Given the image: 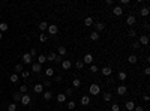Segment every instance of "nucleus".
Instances as JSON below:
<instances>
[{
	"label": "nucleus",
	"mask_w": 150,
	"mask_h": 111,
	"mask_svg": "<svg viewBox=\"0 0 150 111\" xmlns=\"http://www.w3.org/2000/svg\"><path fill=\"white\" fill-rule=\"evenodd\" d=\"M89 92H90V95L96 96V95H99V93H101V87L98 86V84H92V86L89 87Z\"/></svg>",
	"instance_id": "f257e3e1"
},
{
	"label": "nucleus",
	"mask_w": 150,
	"mask_h": 111,
	"mask_svg": "<svg viewBox=\"0 0 150 111\" xmlns=\"http://www.w3.org/2000/svg\"><path fill=\"white\" fill-rule=\"evenodd\" d=\"M48 33L50 35H57L59 33V27H57V24H48Z\"/></svg>",
	"instance_id": "f03ea898"
},
{
	"label": "nucleus",
	"mask_w": 150,
	"mask_h": 111,
	"mask_svg": "<svg viewBox=\"0 0 150 111\" xmlns=\"http://www.w3.org/2000/svg\"><path fill=\"white\" fill-rule=\"evenodd\" d=\"M23 63H26V65H32V63H33V57H32L29 53L23 54Z\"/></svg>",
	"instance_id": "7ed1b4c3"
},
{
	"label": "nucleus",
	"mask_w": 150,
	"mask_h": 111,
	"mask_svg": "<svg viewBox=\"0 0 150 111\" xmlns=\"http://www.w3.org/2000/svg\"><path fill=\"white\" fill-rule=\"evenodd\" d=\"M30 102H32L30 95H27V93H26V95H23V96H21V104H23V105H29Z\"/></svg>",
	"instance_id": "20e7f679"
},
{
	"label": "nucleus",
	"mask_w": 150,
	"mask_h": 111,
	"mask_svg": "<svg viewBox=\"0 0 150 111\" xmlns=\"http://www.w3.org/2000/svg\"><path fill=\"white\" fill-rule=\"evenodd\" d=\"M83 63H87V65H93V54H86L84 59H83Z\"/></svg>",
	"instance_id": "39448f33"
},
{
	"label": "nucleus",
	"mask_w": 150,
	"mask_h": 111,
	"mask_svg": "<svg viewBox=\"0 0 150 111\" xmlns=\"http://www.w3.org/2000/svg\"><path fill=\"white\" fill-rule=\"evenodd\" d=\"M93 26H95V29H96L95 32H98V33H99V32H102V30H105V24H104V23H101V21L93 23Z\"/></svg>",
	"instance_id": "423d86ee"
},
{
	"label": "nucleus",
	"mask_w": 150,
	"mask_h": 111,
	"mask_svg": "<svg viewBox=\"0 0 150 111\" xmlns=\"http://www.w3.org/2000/svg\"><path fill=\"white\" fill-rule=\"evenodd\" d=\"M101 72H102V75H104V77H110V75L113 74V69H111L110 66H104Z\"/></svg>",
	"instance_id": "0eeeda50"
},
{
	"label": "nucleus",
	"mask_w": 150,
	"mask_h": 111,
	"mask_svg": "<svg viewBox=\"0 0 150 111\" xmlns=\"http://www.w3.org/2000/svg\"><path fill=\"white\" fill-rule=\"evenodd\" d=\"M62 68H63L65 71H69L71 68H72V62H71V60H63V62H62Z\"/></svg>",
	"instance_id": "6e6552de"
},
{
	"label": "nucleus",
	"mask_w": 150,
	"mask_h": 111,
	"mask_svg": "<svg viewBox=\"0 0 150 111\" xmlns=\"http://www.w3.org/2000/svg\"><path fill=\"white\" fill-rule=\"evenodd\" d=\"M113 14L116 15V17H120L123 14V9H122V6H114L113 8Z\"/></svg>",
	"instance_id": "1a4fd4ad"
},
{
	"label": "nucleus",
	"mask_w": 150,
	"mask_h": 111,
	"mask_svg": "<svg viewBox=\"0 0 150 111\" xmlns=\"http://www.w3.org/2000/svg\"><path fill=\"white\" fill-rule=\"evenodd\" d=\"M126 92H128V87H126V86H119V87H117V95H120V96L126 95Z\"/></svg>",
	"instance_id": "9d476101"
},
{
	"label": "nucleus",
	"mask_w": 150,
	"mask_h": 111,
	"mask_svg": "<svg viewBox=\"0 0 150 111\" xmlns=\"http://www.w3.org/2000/svg\"><path fill=\"white\" fill-rule=\"evenodd\" d=\"M33 92L35 93H42L44 92V86H42V84H35V86H33Z\"/></svg>",
	"instance_id": "9b49d317"
},
{
	"label": "nucleus",
	"mask_w": 150,
	"mask_h": 111,
	"mask_svg": "<svg viewBox=\"0 0 150 111\" xmlns=\"http://www.w3.org/2000/svg\"><path fill=\"white\" fill-rule=\"evenodd\" d=\"M125 108L128 110V111H134V108H135V104L132 101H128L126 104H125Z\"/></svg>",
	"instance_id": "f8f14e48"
},
{
	"label": "nucleus",
	"mask_w": 150,
	"mask_h": 111,
	"mask_svg": "<svg viewBox=\"0 0 150 111\" xmlns=\"http://www.w3.org/2000/svg\"><path fill=\"white\" fill-rule=\"evenodd\" d=\"M57 102H59V104L66 102V95H65V93H59V95H57Z\"/></svg>",
	"instance_id": "ddd939ff"
},
{
	"label": "nucleus",
	"mask_w": 150,
	"mask_h": 111,
	"mask_svg": "<svg viewBox=\"0 0 150 111\" xmlns=\"http://www.w3.org/2000/svg\"><path fill=\"white\" fill-rule=\"evenodd\" d=\"M135 21H137V18H135L134 15H129L128 18H126V23L129 24V27H131V26H134V24H135Z\"/></svg>",
	"instance_id": "4468645a"
},
{
	"label": "nucleus",
	"mask_w": 150,
	"mask_h": 111,
	"mask_svg": "<svg viewBox=\"0 0 150 111\" xmlns=\"http://www.w3.org/2000/svg\"><path fill=\"white\" fill-rule=\"evenodd\" d=\"M138 44H140V45H147V44H149V38H147V36H140Z\"/></svg>",
	"instance_id": "2eb2a0df"
},
{
	"label": "nucleus",
	"mask_w": 150,
	"mask_h": 111,
	"mask_svg": "<svg viewBox=\"0 0 150 111\" xmlns=\"http://www.w3.org/2000/svg\"><path fill=\"white\" fill-rule=\"evenodd\" d=\"M42 66L39 63H32V72H41Z\"/></svg>",
	"instance_id": "dca6fc26"
},
{
	"label": "nucleus",
	"mask_w": 150,
	"mask_h": 111,
	"mask_svg": "<svg viewBox=\"0 0 150 111\" xmlns=\"http://www.w3.org/2000/svg\"><path fill=\"white\" fill-rule=\"evenodd\" d=\"M57 53H59L57 56H60V57H63V56H65V54L68 53V51H66V48H65V47H59V48H57Z\"/></svg>",
	"instance_id": "f3484780"
},
{
	"label": "nucleus",
	"mask_w": 150,
	"mask_h": 111,
	"mask_svg": "<svg viewBox=\"0 0 150 111\" xmlns=\"http://www.w3.org/2000/svg\"><path fill=\"white\" fill-rule=\"evenodd\" d=\"M137 60H138V59H137V56H135V54H131V56L128 57V62H129L131 65H135V63H137Z\"/></svg>",
	"instance_id": "a211bd4d"
},
{
	"label": "nucleus",
	"mask_w": 150,
	"mask_h": 111,
	"mask_svg": "<svg viewBox=\"0 0 150 111\" xmlns=\"http://www.w3.org/2000/svg\"><path fill=\"white\" fill-rule=\"evenodd\" d=\"M84 26H86V27H90V26H93V18H92V17H87V18L84 20Z\"/></svg>",
	"instance_id": "6ab92c4d"
},
{
	"label": "nucleus",
	"mask_w": 150,
	"mask_h": 111,
	"mask_svg": "<svg viewBox=\"0 0 150 111\" xmlns=\"http://www.w3.org/2000/svg\"><path fill=\"white\" fill-rule=\"evenodd\" d=\"M56 57H57L56 53H50V54L47 56V62H56Z\"/></svg>",
	"instance_id": "aec40b11"
},
{
	"label": "nucleus",
	"mask_w": 150,
	"mask_h": 111,
	"mask_svg": "<svg viewBox=\"0 0 150 111\" xmlns=\"http://www.w3.org/2000/svg\"><path fill=\"white\" fill-rule=\"evenodd\" d=\"M18 80H20L18 74H12V75L9 77V81H11V83H18Z\"/></svg>",
	"instance_id": "412c9836"
},
{
	"label": "nucleus",
	"mask_w": 150,
	"mask_h": 111,
	"mask_svg": "<svg viewBox=\"0 0 150 111\" xmlns=\"http://www.w3.org/2000/svg\"><path fill=\"white\" fill-rule=\"evenodd\" d=\"M21 96H23V95H21L20 92H17V93H14V95H12V98H14L15 102H21Z\"/></svg>",
	"instance_id": "4be33fe9"
},
{
	"label": "nucleus",
	"mask_w": 150,
	"mask_h": 111,
	"mask_svg": "<svg viewBox=\"0 0 150 111\" xmlns=\"http://www.w3.org/2000/svg\"><path fill=\"white\" fill-rule=\"evenodd\" d=\"M45 62H47V57H45V56H44V54H41V56H38V63H39L41 66H42L44 63H45Z\"/></svg>",
	"instance_id": "5701e85b"
},
{
	"label": "nucleus",
	"mask_w": 150,
	"mask_h": 111,
	"mask_svg": "<svg viewBox=\"0 0 150 111\" xmlns=\"http://www.w3.org/2000/svg\"><path fill=\"white\" fill-rule=\"evenodd\" d=\"M81 104L83 105H89L90 104V98L89 96H81Z\"/></svg>",
	"instance_id": "b1692460"
},
{
	"label": "nucleus",
	"mask_w": 150,
	"mask_h": 111,
	"mask_svg": "<svg viewBox=\"0 0 150 111\" xmlns=\"http://www.w3.org/2000/svg\"><path fill=\"white\" fill-rule=\"evenodd\" d=\"M140 14H141V17H147V15H149V8H147V6H144V8H141V11H140Z\"/></svg>",
	"instance_id": "393cba45"
},
{
	"label": "nucleus",
	"mask_w": 150,
	"mask_h": 111,
	"mask_svg": "<svg viewBox=\"0 0 150 111\" xmlns=\"http://www.w3.org/2000/svg\"><path fill=\"white\" fill-rule=\"evenodd\" d=\"M27 90H29V87L26 86V84H21V86H20V93H21V95H26Z\"/></svg>",
	"instance_id": "a878e982"
},
{
	"label": "nucleus",
	"mask_w": 150,
	"mask_h": 111,
	"mask_svg": "<svg viewBox=\"0 0 150 111\" xmlns=\"http://www.w3.org/2000/svg\"><path fill=\"white\" fill-rule=\"evenodd\" d=\"M39 29H41L42 32H45V30L48 29V23H45V21H42V23H39Z\"/></svg>",
	"instance_id": "bb28decb"
},
{
	"label": "nucleus",
	"mask_w": 150,
	"mask_h": 111,
	"mask_svg": "<svg viewBox=\"0 0 150 111\" xmlns=\"http://www.w3.org/2000/svg\"><path fill=\"white\" fill-rule=\"evenodd\" d=\"M90 39H92V41H98V39H99V33H98V32H92V33H90Z\"/></svg>",
	"instance_id": "cd10ccee"
},
{
	"label": "nucleus",
	"mask_w": 150,
	"mask_h": 111,
	"mask_svg": "<svg viewBox=\"0 0 150 111\" xmlns=\"http://www.w3.org/2000/svg\"><path fill=\"white\" fill-rule=\"evenodd\" d=\"M80 86H81V81L78 80V78H75V80L72 81V87H74V89H78Z\"/></svg>",
	"instance_id": "c85d7f7f"
},
{
	"label": "nucleus",
	"mask_w": 150,
	"mask_h": 111,
	"mask_svg": "<svg viewBox=\"0 0 150 111\" xmlns=\"http://www.w3.org/2000/svg\"><path fill=\"white\" fill-rule=\"evenodd\" d=\"M6 30H9V26L6 23H0V32H6Z\"/></svg>",
	"instance_id": "c756f323"
},
{
	"label": "nucleus",
	"mask_w": 150,
	"mask_h": 111,
	"mask_svg": "<svg viewBox=\"0 0 150 111\" xmlns=\"http://www.w3.org/2000/svg\"><path fill=\"white\" fill-rule=\"evenodd\" d=\"M45 75L47 77H53V75H54V69H53V68H47V69H45Z\"/></svg>",
	"instance_id": "7c9ffc66"
},
{
	"label": "nucleus",
	"mask_w": 150,
	"mask_h": 111,
	"mask_svg": "<svg viewBox=\"0 0 150 111\" xmlns=\"http://www.w3.org/2000/svg\"><path fill=\"white\" fill-rule=\"evenodd\" d=\"M111 98H113L111 93H108V92H107V93H104V101H105V102H110V101H111Z\"/></svg>",
	"instance_id": "2f4dec72"
},
{
	"label": "nucleus",
	"mask_w": 150,
	"mask_h": 111,
	"mask_svg": "<svg viewBox=\"0 0 150 111\" xmlns=\"http://www.w3.org/2000/svg\"><path fill=\"white\" fill-rule=\"evenodd\" d=\"M75 68H77V69H83V68H84L83 60H77V62H75Z\"/></svg>",
	"instance_id": "473e14b6"
},
{
	"label": "nucleus",
	"mask_w": 150,
	"mask_h": 111,
	"mask_svg": "<svg viewBox=\"0 0 150 111\" xmlns=\"http://www.w3.org/2000/svg\"><path fill=\"white\" fill-rule=\"evenodd\" d=\"M126 78H128L126 72H119V80H120V81H125Z\"/></svg>",
	"instance_id": "72a5a7b5"
},
{
	"label": "nucleus",
	"mask_w": 150,
	"mask_h": 111,
	"mask_svg": "<svg viewBox=\"0 0 150 111\" xmlns=\"http://www.w3.org/2000/svg\"><path fill=\"white\" fill-rule=\"evenodd\" d=\"M53 98V93L51 92H45V93H44V99H45V101H50Z\"/></svg>",
	"instance_id": "f704fd0d"
},
{
	"label": "nucleus",
	"mask_w": 150,
	"mask_h": 111,
	"mask_svg": "<svg viewBox=\"0 0 150 111\" xmlns=\"http://www.w3.org/2000/svg\"><path fill=\"white\" fill-rule=\"evenodd\" d=\"M98 71H99V68L96 66V65H90V72H92V74H95V72H98Z\"/></svg>",
	"instance_id": "c9c22d12"
},
{
	"label": "nucleus",
	"mask_w": 150,
	"mask_h": 111,
	"mask_svg": "<svg viewBox=\"0 0 150 111\" xmlns=\"http://www.w3.org/2000/svg\"><path fill=\"white\" fill-rule=\"evenodd\" d=\"M72 93H74V87H68L65 95H66V98H68V96H71V95H72Z\"/></svg>",
	"instance_id": "e433bc0d"
},
{
	"label": "nucleus",
	"mask_w": 150,
	"mask_h": 111,
	"mask_svg": "<svg viewBox=\"0 0 150 111\" xmlns=\"http://www.w3.org/2000/svg\"><path fill=\"white\" fill-rule=\"evenodd\" d=\"M128 36H131V38H134V36H137V32H135L134 29H131V30L128 32Z\"/></svg>",
	"instance_id": "4c0bfd02"
},
{
	"label": "nucleus",
	"mask_w": 150,
	"mask_h": 111,
	"mask_svg": "<svg viewBox=\"0 0 150 111\" xmlns=\"http://www.w3.org/2000/svg\"><path fill=\"white\" fill-rule=\"evenodd\" d=\"M68 108H69V110H74V108H75V102H74V101H69V102H68Z\"/></svg>",
	"instance_id": "58836bf2"
},
{
	"label": "nucleus",
	"mask_w": 150,
	"mask_h": 111,
	"mask_svg": "<svg viewBox=\"0 0 150 111\" xmlns=\"http://www.w3.org/2000/svg\"><path fill=\"white\" fill-rule=\"evenodd\" d=\"M111 111H120L119 104H113V105H111Z\"/></svg>",
	"instance_id": "ea45409f"
},
{
	"label": "nucleus",
	"mask_w": 150,
	"mask_h": 111,
	"mask_svg": "<svg viewBox=\"0 0 150 111\" xmlns=\"http://www.w3.org/2000/svg\"><path fill=\"white\" fill-rule=\"evenodd\" d=\"M23 65H15V72H23Z\"/></svg>",
	"instance_id": "a19ab883"
},
{
	"label": "nucleus",
	"mask_w": 150,
	"mask_h": 111,
	"mask_svg": "<svg viewBox=\"0 0 150 111\" xmlns=\"http://www.w3.org/2000/svg\"><path fill=\"white\" fill-rule=\"evenodd\" d=\"M47 39H48V38L45 36V33H42V35L39 36V41H41V42H47Z\"/></svg>",
	"instance_id": "79ce46f5"
},
{
	"label": "nucleus",
	"mask_w": 150,
	"mask_h": 111,
	"mask_svg": "<svg viewBox=\"0 0 150 111\" xmlns=\"http://www.w3.org/2000/svg\"><path fill=\"white\" fill-rule=\"evenodd\" d=\"M8 110L9 111H17V104H11L9 107H8Z\"/></svg>",
	"instance_id": "37998d69"
},
{
	"label": "nucleus",
	"mask_w": 150,
	"mask_h": 111,
	"mask_svg": "<svg viewBox=\"0 0 150 111\" xmlns=\"http://www.w3.org/2000/svg\"><path fill=\"white\" fill-rule=\"evenodd\" d=\"M29 75H30V72H27V71H23V72H21L23 78H29Z\"/></svg>",
	"instance_id": "c03bdc74"
},
{
	"label": "nucleus",
	"mask_w": 150,
	"mask_h": 111,
	"mask_svg": "<svg viewBox=\"0 0 150 111\" xmlns=\"http://www.w3.org/2000/svg\"><path fill=\"white\" fill-rule=\"evenodd\" d=\"M131 47H132V48H134V50H138V48H140V47H141V45H140V44H138V42H134V44H132V45H131Z\"/></svg>",
	"instance_id": "a18cd8bd"
},
{
	"label": "nucleus",
	"mask_w": 150,
	"mask_h": 111,
	"mask_svg": "<svg viewBox=\"0 0 150 111\" xmlns=\"http://www.w3.org/2000/svg\"><path fill=\"white\" fill-rule=\"evenodd\" d=\"M29 54H30L32 57H35V56H36V48H32V50H30V53H29Z\"/></svg>",
	"instance_id": "49530a36"
},
{
	"label": "nucleus",
	"mask_w": 150,
	"mask_h": 111,
	"mask_svg": "<svg viewBox=\"0 0 150 111\" xmlns=\"http://www.w3.org/2000/svg\"><path fill=\"white\" fill-rule=\"evenodd\" d=\"M122 5H131V0H120Z\"/></svg>",
	"instance_id": "de8ad7c7"
},
{
	"label": "nucleus",
	"mask_w": 150,
	"mask_h": 111,
	"mask_svg": "<svg viewBox=\"0 0 150 111\" xmlns=\"http://www.w3.org/2000/svg\"><path fill=\"white\" fill-rule=\"evenodd\" d=\"M42 86H44V87H50V86H51V83H50L48 80H45V83H44Z\"/></svg>",
	"instance_id": "09e8293b"
},
{
	"label": "nucleus",
	"mask_w": 150,
	"mask_h": 111,
	"mask_svg": "<svg viewBox=\"0 0 150 111\" xmlns=\"http://www.w3.org/2000/svg\"><path fill=\"white\" fill-rule=\"evenodd\" d=\"M62 80H63V77H62V75H56V81L57 83H60Z\"/></svg>",
	"instance_id": "8fccbe9b"
},
{
	"label": "nucleus",
	"mask_w": 150,
	"mask_h": 111,
	"mask_svg": "<svg viewBox=\"0 0 150 111\" xmlns=\"http://www.w3.org/2000/svg\"><path fill=\"white\" fill-rule=\"evenodd\" d=\"M144 75H150V68H146L144 69Z\"/></svg>",
	"instance_id": "3c124183"
},
{
	"label": "nucleus",
	"mask_w": 150,
	"mask_h": 111,
	"mask_svg": "<svg viewBox=\"0 0 150 111\" xmlns=\"http://www.w3.org/2000/svg\"><path fill=\"white\" fill-rule=\"evenodd\" d=\"M134 111H144V108H143V107H135Z\"/></svg>",
	"instance_id": "603ef678"
},
{
	"label": "nucleus",
	"mask_w": 150,
	"mask_h": 111,
	"mask_svg": "<svg viewBox=\"0 0 150 111\" xmlns=\"http://www.w3.org/2000/svg\"><path fill=\"white\" fill-rule=\"evenodd\" d=\"M56 62H57V63H59V62H62V57H60V56H57V57H56Z\"/></svg>",
	"instance_id": "864d4df0"
},
{
	"label": "nucleus",
	"mask_w": 150,
	"mask_h": 111,
	"mask_svg": "<svg viewBox=\"0 0 150 111\" xmlns=\"http://www.w3.org/2000/svg\"><path fill=\"white\" fill-rule=\"evenodd\" d=\"M143 99H144V101H146V102H149V99H150V98H149V96H147V95H146V96H143Z\"/></svg>",
	"instance_id": "5fc2aeb1"
},
{
	"label": "nucleus",
	"mask_w": 150,
	"mask_h": 111,
	"mask_svg": "<svg viewBox=\"0 0 150 111\" xmlns=\"http://www.w3.org/2000/svg\"><path fill=\"white\" fill-rule=\"evenodd\" d=\"M2 38H3V33H2V32H0V39H2Z\"/></svg>",
	"instance_id": "6e6d98bb"
},
{
	"label": "nucleus",
	"mask_w": 150,
	"mask_h": 111,
	"mask_svg": "<svg viewBox=\"0 0 150 111\" xmlns=\"http://www.w3.org/2000/svg\"><path fill=\"white\" fill-rule=\"evenodd\" d=\"M36 111H42V110H36Z\"/></svg>",
	"instance_id": "4d7b16f0"
},
{
	"label": "nucleus",
	"mask_w": 150,
	"mask_h": 111,
	"mask_svg": "<svg viewBox=\"0 0 150 111\" xmlns=\"http://www.w3.org/2000/svg\"><path fill=\"white\" fill-rule=\"evenodd\" d=\"M0 93H2V89H0Z\"/></svg>",
	"instance_id": "13d9d810"
},
{
	"label": "nucleus",
	"mask_w": 150,
	"mask_h": 111,
	"mask_svg": "<svg viewBox=\"0 0 150 111\" xmlns=\"http://www.w3.org/2000/svg\"><path fill=\"white\" fill-rule=\"evenodd\" d=\"M50 111H54V110H50Z\"/></svg>",
	"instance_id": "bf43d9fd"
}]
</instances>
